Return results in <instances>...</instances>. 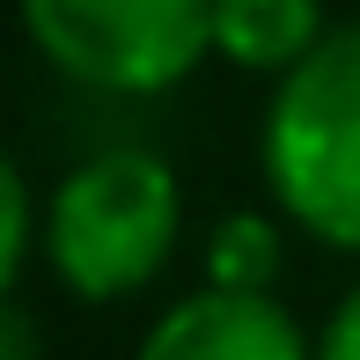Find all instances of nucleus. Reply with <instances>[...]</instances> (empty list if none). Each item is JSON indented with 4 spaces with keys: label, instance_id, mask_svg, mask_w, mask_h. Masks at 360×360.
<instances>
[{
    "label": "nucleus",
    "instance_id": "7ed1b4c3",
    "mask_svg": "<svg viewBox=\"0 0 360 360\" xmlns=\"http://www.w3.org/2000/svg\"><path fill=\"white\" fill-rule=\"evenodd\" d=\"M22 37L81 89L169 96L214 52V0H15Z\"/></svg>",
    "mask_w": 360,
    "mask_h": 360
},
{
    "label": "nucleus",
    "instance_id": "39448f33",
    "mask_svg": "<svg viewBox=\"0 0 360 360\" xmlns=\"http://www.w3.org/2000/svg\"><path fill=\"white\" fill-rule=\"evenodd\" d=\"M323 30V0H214V52L243 74H294Z\"/></svg>",
    "mask_w": 360,
    "mask_h": 360
},
{
    "label": "nucleus",
    "instance_id": "6e6552de",
    "mask_svg": "<svg viewBox=\"0 0 360 360\" xmlns=\"http://www.w3.org/2000/svg\"><path fill=\"white\" fill-rule=\"evenodd\" d=\"M316 360H360V287L331 309V323L316 331Z\"/></svg>",
    "mask_w": 360,
    "mask_h": 360
},
{
    "label": "nucleus",
    "instance_id": "0eeeda50",
    "mask_svg": "<svg viewBox=\"0 0 360 360\" xmlns=\"http://www.w3.org/2000/svg\"><path fill=\"white\" fill-rule=\"evenodd\" d=\"M30 243H37V199H30L22 169L0 147V309H8V294H15V280L30 265Z\"/></svg>",
    "mask_w": 360,
    "mask_h": 360
},
{
    "label": "nucleus",
    "instance_id": "f03ea898",
    "mask_svg": "<svg viewBox=\"0 0 360 360\" xmlns=\"http://www.w3.org/2000/svg\"><path fill=\"white\" fill-rule=\"evenodd\" d=\"M184 228L176 169L147 147H103L74 162L44 199V265L81 302H125L155 287Z\"/></svg>",
    "mask_w": 360,
    "mask_h": 360
},
{
    "label": "nucleus",
    "instance_id": "f257e3e1",
    "mask_svg": "<svg viewBox=\"0 0 360 360\" xmlns=\"http://www.w3.org/2000/svg\"><path fill=\"white\" fill-rule=\"evenodd\" d=\"M257 162L302 236L360 257V22L323 30L316 52L272 81Z\"/></svg>",
    "mask_w": 360,
    "mask_h": 360
},
{
    "label": "nucleus",
    "instance_id": "1a4fd4ad",
    "mask_svg": "<svg viewBox=\"0 0 360 360\" xmlns=\"http://www.w3.org/2000/svg\"><path fill=\"white\" fill-rule=\"evenodd\" d=\"M0 360H37V338H30V323L15 309H0Z\"/></svg>",
    "mask_w": 360,
    "mask_h": 360
},
{
    "label": "nucleus",
    "instance_id": "20e7f679",
    "mask_svg": "<svg viewBox=\"0 0 360 360\" xmlns=\"http://www.w3.org/2000/svg\"><path fill=\"white\" fill-rule=\"evenodd\" d=\"M133 360H316V338H302L280 294L199 287L140 331Z\"/></svg>",
    "mask_w": 360,
    "mask_h": 360
},
{
    "label": "nucleus",
    "instance_id": "423d86ee",
    "mask_svg": "<svg viewBox=\"0 0 360 360\" xmlns=\"http://www.w3.org/2000/svg\"><path fill=\"white\" fill-rule=\"evenodd\" d=\"M280 221L272 214H228L206 236V287H243V294H272L280 287Z\"/></svg>",
    "mask_w": 360,
    "mask_h": 360
}]
</instances>
